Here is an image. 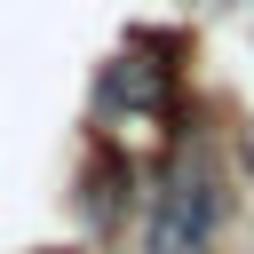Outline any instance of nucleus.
Masks as SVG:
<instances>
[{
	"mask_svg": "<svg viewBox=\"0 0 254 254\" xmlns=\"http://www.w3.org/2000/svg\"><path fill=\"white\" fill-rule=\"evenodd\" d=\"M222 222V190L206 175V159H175L159 198H151V222H143V254H198Z\"/></svg>",
	"mask_w": 254,
	"mask_h": 254,
	"instance_id": "nucleus-1",
	"label": "nucleus"
}]
</instances>
